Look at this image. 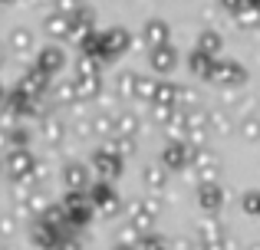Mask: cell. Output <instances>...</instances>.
Returning <instances> with one entry per match:
<instances>
[{"instance_id": "obj_1", "label": "cell", "mask_w": 260, "mask_h": 250, "mask_svg": "<svg viewBox=\"0 0 260 250\" xmlns=\"http://www.w3.org/2000/svg\"><path fill=\"white\" fill-rule=\"evenodd\" d=\"M132 46V33L125 26H109L102 30V59H115Z\"/></svg>"}, {"instance_id": "obj_2", "label": "cell", "mask_w": 260, "mask_h": 250, "mask_svg": "<svg viewBox=\"0 0 260 250\" xmlns=\"http://www.w3.org/2000/svg\"><path fill=\"white\" fill-rule=\"evenodd\" d=\"M142 43H145L148 50H158V46H168V43H172V26H168V20L148 17L145 26H142Z\"/></svg>"}, {"instance_id": "obj_3", "label": "cell", "mask_w": 260, "mask_h": 250, "mask_svg": "<svg viewBox=\"0 0 260 250\" xmlns=\"http://www.w3.org/2000/svg\"><path fill=\"white\" fill-rule=\"evenodd\" d=\"M211 79H214L217 86H237L247 79V73H244L241 63H234V59H214V69H211Z\"/></svg>"}, {"instance_id": "obj_4", "label": "cell", "mask_w": 260, "mask_h": 250, "mask_svg": "<svg viewBox=\"0 0 260 250\" xmlns=\"http://www.w3.org/2000/svg\"><path fill=\"white\" fill-rule=\"evenodd\" d=\"M63 66H66V56H63V50H59V43H46V46H40V50H37V69L40 73L56 76Z\"/></svg>"}, {"instance_id": "obj_5", "label": "cell", "mask_w": 260, "mask_h": 250, "mask_svg": "<svg viewBox=\"0 0 260 250\" xmlns=\"http://www.w3.org/2000/svg\"><path fill=\"white\" fill-rule=\"evenodd\" d=\"M70 30H73V17H66V13L53 10L43 20V33L50 37V43H70Z\"/></svg>"}, {"instance_id": "obj_6", "label": "cell", "mask_w": 260, "mask_h": 250, "mask_svg": "<svg viewBox=\"0 0 260 250\" xmlns=\"http://www.w3.org/2000/svg\"><path fill=\"white\" fill-rule=\"evenodd\" d=\"M92 33H99L95 30V13L89 10H79L76 17H73V30H70V43H76V46H83L89 37H92Z\"/></svg>"}, {"instance_id": "obj_7", "label": "cell", "mask_w": 260, "mask_h": 250, "mask_svg": "<svg viewBox=\"0 0 260 250\" xmlns=\"http://www.w3.org/2000/svg\"><path fill=\"white\" fill-rule=\"evenodd\" d=\"M194 50L198 53H204V56H211V59H221V50H224V37L217 30H201L198 33V40H194Z\"/></svg>"}, {"instance_id": "obj_8", "label": "cell", "mask_w": 260, "mask_h": 250, "mask_svg": "<svg viewBox=\"0 0 260 250\" xmlns=\"http://www.w3.org/2000/svg\"><path fill=\"white\" fill-rule=\"evenodd\" d=\"M7 46H10V50L17 53V56H30L33 46H37V40H33L30 26H13L10 37H7Z\"/></svg>"}, {"instance_id": "obj_9", "label": "cell", "mask_w": 260, "mask_h": 250, "mask_svg": "<svg viewBox=\"0 0 260 250\" xmlns=\"http://www.w3.org/2000/svg\"><path fill=\"white\" fill-rule=\"evenodd\" d=\"M175 63H178V53H175L172 43H168V46H158V50L148 53V66H152V73H172Z\"/></svg>"}, {"instance_id": "obj_10", "label": "cell", "mask_w": 260, "mask_h": 250, "mask_svg": "<svg viewBox=\"0 0 260 250\" xmlns=\"http://www.w3.org/2000/svg\"><path fill=\"white\" fill-rule=\"evenodd\" d=\"M46 83H50V76H46V73H40L37 66H33V69H26V73H23V79H20V92L40 96V92L46 89Z\"/></svg>"}, {"instance_id": "obj_11", "label": "cell", "mask_w": 260, "mask_h": 250, "mask_svg": "<svg viewBox=\"0 0 260 250\" xmlns=\"http://www.w3.org/2000/svg\"><path fill=\"white\" fill-rule=\"evenodd\" d=\"M188 66H191V73H194V76H204V79H211V69H214V59L194 50V53L188 56Z\"/></svg>"}, {"instance_id": "obj_12", "label": "cell", "mask_w": 260, "mask_h": 250, "mask_svg": "<svg viewBox=\"0 0 260 250\" xmlns=\"http://www.w3.org/2000/svg\"><path fill=\"white\" fill-rule=\"evenodd\" d=\"M99 89H102L99 76H76V96H79V99H92V96H99Z\"/></svg>"}, {"instance_id": "obj_13", "label": "cell", "mask_w": 260, "mask_h": 250, "mask_svg": "<svg viewBox=\"0 0 260 250\" xmlns=\"http://www.w3.org/2000/svg\"><path fill=\"white\" fill-rule=\"evenodd\" d=\"M115 86H119V92H122L125 99H132V96H135V86H139V76H135L132 69H125V73H119Z\"/></svg>"}, {"instance_id": "obj_14", "label": "cell", "mask_w": 260, "mask_h": 250, "mask_svg": "<svg viewBox=\"0 0 260 250\" xmlns=\"http://www.w3.org/2000/svg\"><path fill=\"white\" fill-rule=\"evenodd\" d=\"M135 96H139V99H155V96H158V79H152V76H139Z\"/></svg>"}, {"instance_id": "obj_15", "label": "cell", "mask_w": 260, "mask_h": 250, "mask_svg": "<svg viewBox=\"0 0 260 250\" xmlns=\"http://www.w3.org/2000/svg\"><path fill=\"white\" fill-rule=\"evenodd\" d=\"M76 76H99V59L79 53V59H76Z\"/></svg>"}, {"instance_id": "obj_16", "label": "cell", "mask_w": 260, "mask_h": 250, "mask_svg": "<svg viewBox=\"0 0 260 250\" xmlns=\"http://www.w3.org/2000/svg\"><path fill=\"white\" fill-rule=\"evenodd\" d=\"M178 96H181V89H178V86H172V83H158V96H155V102H158V105H172Z\"/></svg>"}, {"instance_id": "obj_17", "label": "cell", "mask_w": 260, "mask_h": 250, "mask_svg": "<svg viewBox=\"0 0 260 250\" xmlns=\"http://www.w3.org/2000/svg\"><path fill=\"white\" fill-rule=\"evenodd\" d=\"M257 20H260L257 7H244V10L237 13V20H234V23L241 26V30H250V26H257Z\"/></svg>"}, {"instance_id": "obj_18", "label": "cell", "mask_w": 260, "mask_h": 250, "mask_svg": "<svg viewBox=\"0 0 260 250\" xmlns=\"http://www.w3.org/2000/svg\"><path fill=\"white\" fill-rule=\"evenodd\" d=\"M79 10H86V0H56V13H66V17H76Z\"/></svg>"}, {"instance_id": "obj_19", "label": "cell", "mask_w": 260, "mask_h": 250, "mask_svg": "<svg viewBox=\"0 0 260 250\" xmlns=\"http://www.w3.org/2000/svg\"><path fill=\"white\" fill-rule=\"evenodd\" d=\"M221 7L231 13V17H237V13H241L244 7H247V0H221Z\"/></svg>"}, {"instance_id": "obj_20", "label": "cell", "mask_w": 260, "mask_h": 250, "mask_svg": "<svg viewBox=\"0 0 260 250\" xmlns=\"http://www.w3.org/2000/svg\"><path fill=\"white\" fill-rule=\"evenodd\" d=\"M181 148H168V161H172V165H181Z\"/></svg>"}, {"instance_id": "obj_21", "label": "cell", "mask_w": 260, "mask_h": 250, "mask_svg": "<svg viewBox=\"0 0 260 250\" xmlns=\"http://www.w3.org/2000/svg\"><path fill=\"white\" fill-rule=\"evenodd\" d=\"M30 7H56V0H30Z\"/></svg>"}, {"instance_id": "obj_22", "label": "cell", "mask_w": 260, "mask_h": 250, "mask_svg": "<svg viewBox=\"0 0 260 250\" xmlns=\"http://www.w3.org/2000/svg\"><path fill=\"white\" fill-rule=\"evenodd\" d=\"M132 125H135L132 119H128V116H122V132H132Z\"/></svg>"}, {"instance_id": "obj_23", "label": "cell", "mask_w": 260, "mask_h": 250, "mask_svg": "<svg viewBox=\"0 0 260 250\" xmlns=\"http://www.w3.org/2000/svg\"><path fill=\"white\" fill-rule=\"evenodd\" d=\"M0 63H4V46H0Z\"/></svg>"}, {"instance_id": "obj_24", "label": "cell", "mask_w": 260, "mask_h": 250, "mask_svg": "<svg viewBox=\"0 0 260 250\" xmlns=\"http://www.w3.org/2000/svg\"><path fill=\"white\" fill-rule=\"evenodd\" d=\"M0 4H13V0H0Z\"/></svg>"}, {"instance_id": "obj_25", "label": "cell", "mask_w": 260, "mask_h": 250, "mask_svg": "<svg viewBox=\"0 0 260 250\" xmlns=\"http://www.w3.org/2000/svg\"><path fill=\"white\" fill-rule=\"evenodd\" d=\"M0 96H4V86H0Z\"/></svg>"}]
</instances>
